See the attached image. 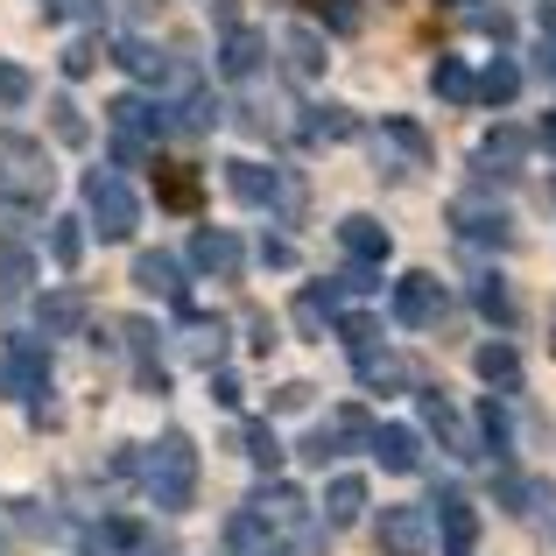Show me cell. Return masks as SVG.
I'll return each instance as SVG.
<instances>
[{
    "mask_svg": "<svg viewBox=\"0 0 556 556\" xmlns=\"http://www.w3.org/2000/svg\"><path fill=\"white\" fill-rule=\"evenodd\" d=\"M141 486H149V501L163 507V515L190 507V493H198V458H190V437H184V430H169L163 444L149 451V465H141Z\"/></svg>",
    "mask_w": 556,
    "mask_h": 556,
    "instance_id": "cell-1",
    "label": "cell"
},
{
    "mask_svg": "<svg viewBox=\"0 0 556 556\" xmlns=\"http://www.w3.org/2000/svg\"><path fill=\"white\" fill-rule=\"evenodd\" d=\"M85 212H92V226L106 232V240H127L135 232V190H127V177H113V169H92L85 177Z\"/></svg>",
    "mask_w": 556,
    "mask_h": 556,
    "instance_id": "cell-2",
    "label": "cell"
},
{
    "mask_svg": "<svg viewBox=\"0 0 556 556\" xmlns=\"http://www.w3.org/2000/svg\"><path fill=\"white\" fill-rule=\"evenodd\" d=\"M42 388H50V359H42V345H22V339H14L8 353H0V394L36 402Z\"/></svg>",
    "mask_w": 556,
    "mask_h": 556,
    "instance_id": "cell-3",
    "label": "cell"
},
{
    "mask_svg": "<svg viewBox=\"0 0 556 556\" xmlns=\"http://www.w3.org/2000/svg\"><path fill=\"white\" fill-rule=\"evenodd\" d=\"M394 317H402V325H437V317H444V289H437V275H402V282H394Z\"/></svg>",
    "mask_w": 556,
    "mask_h": 556,
    "instance_id": "cell-4",
    "label": "cell"
},
{
    "mask_svg": "<svg viewBox=\"0 0 556 556\" xmlns=\"http://www.w3.org/2000/svg\"><path fill=\"white\" fill-rule=\"evenodd\" d=\"M380 549L388 556H430V515L422 507H388L380 515Z\"/></svg>",
    "mask_w": 556,
    "mask_h": 556,
    "instance_id": "cell-5",
    "label": "cell"
},
{
    "mask_svg": "<svg viewBox=\"0 0 556 556\" xmlns=\"http://www.w3.org/2000/svg\"><path fill=\"white\" fill-rule=\"evenodd\" d=\"M451 226H458L472 247L507 240V212H501V204H486V198H472V190H465V198H451Z\"/></svg>",
    "mask_w": 556,
    "mask_h": 556,
    "instance_id": "cell-6",
    "label": "cell"
},
{
    "mask_svg": "<svg viewBox=\"0 0 556 556\" xmlns=\"http://www.w3.org/2000/svg\"><path fill=\"white\" fill-rule=\"evenodd\" d=\"M261 56H268V42L254 36V28H226V42H218V71H226L232 85H247L261 71Z\"/></svg>",
    "mask_w": 556,
    "mask_h": 556,
    "instance_id": "cell-7",
    "label": "cell"
},
{
    "mask_svg": "<svg viewBox=\"0 0 556 556\" xmlns=\"http://www.w3.org/2000/svg\"><path fill=\"white\" fill-rule=\"evenodd\" d=\"M374 458L388 465V472H416L422 465V437L408 430V422H380L374 430Z\"/></svg>",
    "mask_w": 556,
    "mask_h": 556,
    "instance_id": "cell-8",
    "label": "cell"
},
{
    "mask_svg": "<svg viewBox=\"0 0 556 556\" xmlns=\"http://www.w3.org/2000/svg\"><path fill=\"white\" fill-rule=\"evenodd\" d=\"M339 247H345L353 261H367V268H374V261H388V226H380V218H367V212H353V218L339 226Z\"/></svg>",
    "mask_w": 556,
    "mask_h": 556,
    "instance_id": "cell-9",
    "label": "cell"
},
{
    "mask_svg": "<svg viewBox=\"0 0 556 556\" xmlns=\"http://www.w3.org/2000/svg\"><path fill=\"white\" fill-rule=\"evenodd\" d=\"M359 515H367V479H359V472H339L325 486V521H331V529H345V521H359Z\"/></svg>",
    "mask_w": 556,
    "mask_h": 556,
    "instance_id": "cell-10",
    "label": "cell"
},
{
    "mask_svg": "<svg viewBox=\"0 0 556 556\" xmlns=\"http://www.w3.org/2000/svg\"><path fill=\"white\" fill-rule=\"evenodd\" d=\"M135 289H149V296H177L184 303V268L169 254H135Z\"/></svg>",
    "mask_w": 556,
    "mask_h": 556,
    "instance_id": "cell-11",
    "label": "cell"
},
{
    "mask_svg": "<svg viewBox=\"0 0 556 556\" xmlns=\"http://www.w3.org/2000/svg\"><path fill=\"white\" fill-rule=\"evenodd\" d=\"M190 261H198L204 275H240V240H232V232H198V240H190Z\"/></svg>",
    "mask_w": 556,
    "mask_h": 556,
    "instance_id": "cell-12",
    "label": "cell"
},
{
    "mask_svg": "<svg viewBox=\"0 0 556 556\" xmlns=\"http://www.w3.org/2000/svg\"><path fill=\"white\" fill-rule=\"evenodd\" d=\"M36 289V254L22 240H0V296H28Z\"/></svg>",
    "mask_w": 556,
    "mask_h": 556,
    "instance_id": "cell-13",
    "label": "cell"
},
{
    "mask_svg": "<svg viewBox=\"0 0 556 556\" xmlns=\"http://www.w3.org/2000/svg\"><path fill=\"white\" fill-rule=\"evenodd\" d=\"M339 317V282H317V289H303V303H296V325L311 331V339H325V325Z\"/></svg>",
    "mask_w": 556,
    "mask_h": 556,
    "instance_id": "cell-14",
    "label": "cell"
},
{
    "mask_svg": "<svg viewBox=\"0 0 556 556\" xmlns=\"http://www.w3.org/2000/svg\"><path fill=\"white\" fill-rule=\"evenodd\" d=\"M521 155H529V141H521L515 127H501V135H486V141H479V177H493V169L507 177V169H515Z\"/></svg>",
    "mask_w": 556,
    "mask_h": 556,
    "instance_id": "cell-15",
    "label": "cell"
},
{
    "mask_svg": "<svg viewBox=\"0 0 556 556\" xmlns=\"http://www.w3.org/2000/svg\"><path fill=\"white\" fill-rule=\"evenodd\" d=\"M437 515H444V543H451V549H472L479 515L465 507V493H437Z\"/></svg>",
    "mask_w": 556,
    "mask_h": 556,
    "instance_id": "cell-16",
    "label": "cell"
},
{
    "mask_svg": "<svg viewBox=\"0 0 556 556\" xmlns=\"http://www.w3.org/2000/svg\"><path fill=\"white\" fill-rule=\"evenodd\" d=\"M472 367H479V380H486V388H515V380H521V353L493 339V345H479Z\"/></svg>",
    "mask_w": 556,
    "mask_h": 556,
    "instance_id": "cell-17",
    "label": "cell"
},
{
    "mask_svg": "<svg viewBox=\"0 0 556 556\" xmlns=\"http://www.w3.org/2000/svg\"><path fill=\"white\" fill-rule=\"evenodd\" d=\"M254 515L268 521V529H289V521H303V493L296 486H261L254 493Z\"/></svg>",
    "mask_w": 556,
    "mask_h": 556,
    "instance_id": "cell-18",
    "label": "cell"
},
{
    "mask_svg": "<svg viewBox=\"0 0 556 556\" xmlns=\"http://www.w3.org/2000/svg\"><path fill=\"white\" fill-rule=\"evenodd\" d=\"M430 92H437V99H472V92H479V78L465 71V56H437V71H430Z\"/></svg>",
    "mask_w": 556,
    "mask_h": 556,
    "instance_id": "cell-19",
    "label": "cell"
},
{
    "mask_svg": "<svg viewBox=\"0 0 556 556\" xmlns=\"http://www.w3.org/2000/svg\"><path fill=\"white\" fill-rule=\"evenodd\" d=\"M282 50H289V71H296V78H317V71H325V42H317L311 28H289Z\"/></svg>",
    "mask_w": 556,
    "mask_h": 556,
    "instance_id": "cell-20",
    "label": "cell"
},
{
    "mask_svg": "<svg viewBox=\"0 0 556 556\" xmlns=\"http://www.w3.org/2000/svg\"><path fill=\"white\" fill-rule=\"evenodd\" d=\"M515 92H521V64H515V56H501V64H486V71H479V99L507 106Z\"/></svg>",
    "mask_w": 556,
    "mask_h": 556,
    "instance_id": "cell-21",
    "label": "cell"
},
{
    "mask_svg": "<svg viewBox=\"0 0 556 556\" xmlns=\"http://www.w3.org/2000/svg\"><path fill=\"white\" fill-rule=\"evenodd\" d=\"M339 339H345V353H353V359H374L380 353V317H367V311L339 317Z\"/></svg>",
    "mask_w": 556,
    "mask_h": 556,
    "instance_id": "cell-22",
    "label": "cell"
},
{
    "mask_svg": "<svg viewBox=\"0 0 556 556\" xmlns=\"http://www.w3.org/2000/svg\"><path fill=\"white\" fill-rule=\"evenodd\" d=\"M226 184H232V198H247V204H275V177H268V169H254V163H232Z\"/></svg>",
    "mask_w": 556,
    "mask_h": 556,
    "instance_id": "cell-23",
    "label": "cell"
},
{
    "mask_svg": "<svg viewBox=\"0 0 556 556\" xmlns=\"http://www.w3.org/2000/svg\"><path fill=\"white\" fill-rule=\"evenodd\" d=\"M113 56H121L135 78H163V50H149V42H135V36H113Z\"/></svg>",
    "mask_w": 556,
    "mask_h": 556,
    "instance_id": "cell-24",
    "label": "cell"
},
{
    "mask_svg": "<svg viewBox=\"0 0 556 556\" xmlns=\"http://www.w3.org/2000/svg\"><path fill=\"white\" fill-rule=\"evenodd\" d=\"M78 317H85L78 289H56V296L42 303V331H78Z\"/></svg>",
    "mask_w": 556,
    "mask_h": 556,
    "instance_id": "cell-25",
    "label": "cell"
},
{
    "mask_svg": "<svg viewBox=\"0 0 556 556\" xmlns=\"http://www.w3.org/2000/svg\"><path fill=\"white\" fill-rule=\"evenodd\" d=\"M247 458H254L261 472H275V465H282V437H275L268 422H247Z\"/></svg>",
    "mask_w": 556,
    "mask_h": 556,
    "instance_id": "cell-26",
    "label": "cell"
},
{
    "mask_svg": "<svg viewBox=\"0 0 556 556\" xmlns=\"http://www.w3.org/2000/svg\"><path fill=\"white\" fill-rule=\"evenodd\" d=\"M155 190H163L169 212H190V204H198V177H190V169H163V177H155Z\"/></svg>",
    "mask_w": 556,
    "mask_h": 556,
    "instance_id": "cell-27",
    "label": "cell"
},
{
    "mask_svg": "<svg viewBox=\"0 0 556 556\" xmlns=\"http://www.w3.org/2000/svg\"><path fill=\"white\" fill-rule=\"evenodd\" d=\"M50 254L64 261V268H78V254H85V226H78V218H56V226H50Z\"/></svg>",
    "mask_w": 556,
    "mask_h": 556,
    "instance_id": "cell-28",
    "label": "cell"
},
{
    "mask_svg": "<svg viewBox=\"0 0 556 556\" xmlns=\"http://www.w3.org/2000/svg\"><path fill=\"white\" fill-rule=\"evenodd\" d=\"M388 141L408 155V163H430V135H422L416 121H388Z\"/></svg>",
    "mask_w": 556,
    "mask_h": 556,
    "instance_id": "cell-29",
    "label": "cell"
},
{
    "mask_svg": "<svg viewBox=\"0 0 556 556\" xmlns=\"http://www.w3.org/2000/svg\"><path fill=\"white\" fill-rule=\"evenodd\" d=\"M50 127H56V141H64V149H85V113L71 106V99H56V106H50Z\"/></svg>",
    "mask_w": 556,
    "mask_h": 556,
    "instance_id": "cell-30",
    "label": "cell"
},
{
    "mask_svg": "<svg viewBox=\"0 0 556 556\" xmlns=\"http://www.w3.org/2000/svg\"><path fill=\"white\" fill-rule=\"evenodd\" d=\"M345 135H353V113L345 106H317L311 113V141H345Z\"/></svg>",
    "mask_w": 556,
    "mask_h": 556,
    "instance_id": "cell-31",
    "label": "cell"
},
{
    "mask_svg": "<svg viewBox=\"0 0 556 556\" xmlns=\"http://www.w3.org/2000/svg\"><path fill=\"white\" fill-rule=\"evenodd\" d=\"M479 422H486V444L507 458V444H515V422H507V408H501V402H486V408H479Z\"/></svg>",
    "mask_w": 556,
    "mask_h": 556,
    "instance_id": "cell-32",
    "label": "cell"
},
{
    "mask_svg": "<svg viewBox=\"0 0 556 556\" xmlns=\"http://www.w3.org/2000/svg\"><path fill=\"white\" fill-rule=\"evenodd\" d=\"M479 311H486L493 325H507V317H515V296H507V282H479Z\"/></svg>",
    "mask_w": 556,
    "mask_h": 556,
    "instance_id": "cell-33",
    "label": "cell"
},
{
    "mask_svg": "<svg viewBox=\"0 0 556 556\" xmlns=\"http://www.w3.org/2000/svg\"><path fill=\"white\" fill-rule=\"evenodd\" d=\"M22 99H28V71L0 56V106H22Z\"/></svg>",
    "mask_w": 556,
    "mask_h": 556,
    "instance_id": "cell-34",
    "label": "cell"
},
{
    "mask_svg": "<svg viewBox=\"0 0 556 556\" xmlns=\"http://www.w3.org/2000/svg\"><path fill=\"white\" fill-rule=\"evenodd\" d=\"M99 71V42H71L64 50V78H92Z\"/></svg>",
    "mask_w": 556,
    "mask_h": 556,
    "instance_id": "cell-35",
    "label": "cell"
},
{
    "mask_svg": "<svg viewBox=\"0 0 556 556\" xmlns=\"http://www.w3.org/2000/svg\"><path fill=\"white\" fill-rule=\"evenodd\" d=\"M218 345H226V325H204V317H198V325H190V353H198V359H212Z\"/></svg>",
    "mask_w": 556,
    "mask_h": 556,
    "instance_id": "cell-36",
    "label": "cell"
},
{
    "mask_svg": "<svg viewBox=\"0 0 556 556\" xmlns=\"http://www.w3.org/2000/svg\"><path fill=\"white\" fill-rule=\"evenodd\" d=\"M339 444H345L339 430H311V444H303V451H311L317 465H331V458H339Z\"/></svg>",
    "mask_w": 556,
    "mask_h": 556,
    "instance_id": "cell-37",
    "label": "cell"
},
{
    "mask_svg": "<svg viewBox=\"0 0 556 556\" xmlns=\"http://www.w3.org/2000/svg\"><path fill=\"white\" fill-rule=\"evenodd\" d=\"M261 261H268V268H296V247H289V240H275V232H268V240H261Z\"/></svg>",
    "mask_w": 556,
    "mask_h": 556,
    "instance_id": "cell-38",
    "label": "cell"
},
{
    "mask_svg": "<svg viewBox=\"0 0 556 556\" xmlns=\"http://www.w3.org/2000/svg\"><path fill=\"white\" fill-rule=\"evenodd\" d=\"M275 408H282V416H296V408H311V388H303V380H289V388H275Z\"/></svg>",
    "mask_w": 556,
    "mask_h": 556,
    "instance_id": "cell-39",
    "label": "cell"
},
{
    "mask_svg": "<svg viewBox=\"0 0 556 556\" xmlns=\"http://www.w3.org/2000/svg\"><path fill=\"white\" fill-rule=\"evenodd\" d=\"M325 22H331V28H345V36H353V28H359V14H353V0H331V8H325Z\"/></svg>",
    "mask_w": 556,
    "mask_h": 556,
    "instance_id": "cell-40",
    "label": "cell"
},
{
    "mask_svg": "<svg viewBox=\"0 0 556 556\" xmlns=\"http://www.w3.org/2000/svg\"><path fill=\"white\" fill-rule=\"evenodd\" d=\"M212 402L232 408V402H240V380H232V374H212Z\"/></svg>",
    "mask_w": 556,
    "mask_h": 556,
    "instance_id": "cell-41",
    "label": "cell"
},
{
    "mask_svg": "<svg viewBox=\"0 0 556 556\" xmlns=\"http://www.w3.org/2000/svg\"><path fill=\"white\" fill-rule=\"evenodd\" d=\"M56 14H99V0H50Z\"/></svg>",
    "mask_w": 556,
    "mask_h": 556,
    "instance_id": "cell-42",
    "label": "cell"
},
{
    "mask_svg": "<svg viewBox=\"0 0 556 556\" xmlns=\"http://www.w3.org/2000/svg\"><path fill=\"white\" fill-rule=\"evenodd\" d=\"M543 149H556V113H549V121H543Z\"/></svg>",
    "mask_w": 556,
    "mask_h": 556,
    "instance_id": "cell-43",
    "label": "cell"
},
{
    "mask_svg": "<svg viewBox=\"0 0 556 556\" xmlns=\"http://www.w3.org/2000/svg\"><path fill=\"white\" fill-rule=\"evenodd\" d=\"M549 339H556V317H549Z\"/></svg>",
    "mask_w": 556,
    "mask_h": 556,
    "instance_id": "cell-44",
    "label": "cell"
},
{
    "mask_svg": "<svg viewBox=\"0 0 556 556\" xmlns=\"http://www.w3.org/2000/svg\"><path fill=\"white\" fill-rule=\"evenodd\" d=\"M451 556H465V549H451Z\"/></svg>",
    "mask_w": 556,
    "mask_h": 556,
    "instance_id": "cell-45",
    "label": "cell"
}]
</instances>
